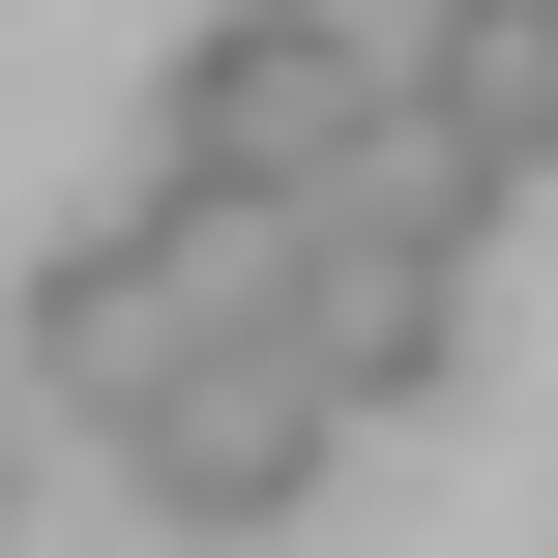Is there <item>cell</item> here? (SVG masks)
Listing matches in <instances>:
<instances>
[{
  "label": "cell",
  "instance_id": "1",
  "mask_svg": "<svg viewBox=\"0 0 558 558\" xmlns=\"http://www.w3.org/2000/svg\"><path fill=\"white\" fill-rule=\"evenodd\" d=\"M265 294H294V206H265V177H177V147H147V206H88V235L0 294V353H29V412H88V441H118V412H147L206 324H265Z\"/></svg>",
  "mask_w": 558,
  "mask_h": 558
},
{
  "label": "cell",
  "instance_id": "2",
  "mask_svg": "<svg viewBox=\"0 0 558 558\" xmlns=\"http://www.w3.org/2000/svg\"><path fill=\"white\" fill-rule=\"evenodd\" d=\"M500 206H530V177H471L441 118H383V147L294 206V353H324L353 412H441V383H471V324H500V294H471V265H500Z\"/></svg>",
  "mask_w": 558,
  "mask_h": 558
},
{
  "label": "cell",
  "instance_id": "3",
  "mask_svg": "<svg viewBox=\"0 0 558 558\" xmlns=\"http://www.w3.org/2000/svg\"><path fill=\"white\" fill-rule=\"evenodd\" d=\"M383 118H412V29H353V0H206L177 88H147V147L177 177H265V206H324Z\"/></svg>",
  "mask_w": 558,
  "mask_h": 558
},
{
  "label": "cell",
  "instance_id": "4",
  "mask_svg": "<svg viewBox=\"0 0 558 558\" xmlns=\"http://www.w3.org/2000/svg\"><path fill=\"white\" fill-rule=\"evenodd\" d=\"M324 441H383V412H353V383L294 353V294H265V324H206V353L118 412V500H147V530H294Z\"/></svg>",
  "mask_w": 558,
  "mask_h": 558
},
{
  "label": "cell",
  "instance_id": "5",
  "mask_svg": "<svg viewBox=\"0 0 558 558\" xmlns=\"http://www.w3.org/2000/svg\"><path fill=\"white\" fill-rule=\"evenodd\" d=\"M412 118L471 177H558V0H412Z\"/></svg>",
  "mask_w": 558,
  "mask_h": 558
},
{
  "label": "cell",
  "instance_id": "6",
  "mask_svg": "<svg viewBox=\"0 0 558 558\" xmlns=\"http://www.w3.org/2000/svg\"><path fill=\"white\" fill-rule=\"evenodd\" d=\"M0 500H29V412H0Z\"/></svg>",
  "mask_w": 558,
  "mask_h": 558
}]
</instances>
